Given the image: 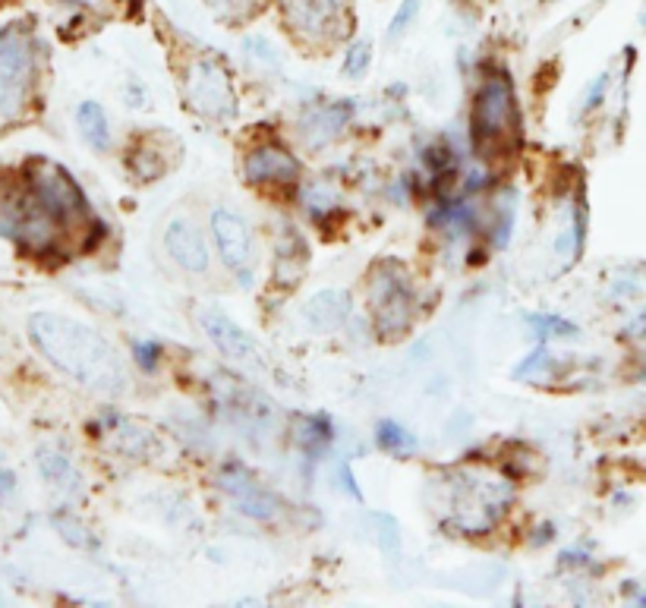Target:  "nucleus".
<instances>
[{
	"instance_id": "obj_1",
	"label": "nucleus",
	"mask_w": 646,
	"mask_h": 608,
	"mask_svg": "<svg viewBox=\"0 0 646 608\" xmlns=\"http://www.w3.org/2000/svg\"><path fill=\"white\" fill-rule=\"evenodd\" d=\"M29 338L51 365H57L73 382L101 394L126 389V369L120 353L96 328L64 316L38 313L29 318Z\"/></svg>"
},
{
	"instance_id": "obj_2",
	"label": "nucleus",
	"mask_w": 646,
	"mask_h": 608,
	"mask_svg": "<svg viewBox=\"0 0 646 608\" xmlns=\"http://www.w3.org/2000/svg\"><path fill=\"white\" fill-rule=\"evenodd\" d=\"M517 123L521 117H517V98L511 82L502 74L489 76L474 98V114H470L474 146L482 155L499 151L511 136H517Z\"/></svg>"
},
{
	"instance_id": "obj_3",
	"label": "nucleus",
	"mask_w": 646,
	"mask_h": 608,
	"mask_svg": "<svg viewBox=\"0 0 646 608\" xmlns=\"http://www.w3.org/2000/svg\"><path fill=\"white\" fill-rule=\"evenodd\" d=\"M25 187L35 193V199L45 205L51 218L57 221L60 227H70V224H79V221L89 218V202L82 190L76 187L70 173L64 171L60 165H51V161H35L29 168V177H25Z\"/></svg>"
},
{
	"instance_id": "obj_4",
	"label": "nucleus",
	"mask_w": 646,
	"mask_h": 608,
	"mask_svg": "<svg viewBox=\"0 0 646 608\" xmlns=\"http://www.w3.org/2000/svg\"><path fill=\"white\" fill-rule=\"evenodd\" d=\"M369 296H372V318L376 328L382 331L385 338L404 335L413 318V291H410L408 274L398 262H382L372 271L369 281Z\"/></svg>"
},
{
	"instance_id": "obj_5",
	"label": "nucleus",
	"mask_w": 646,
	"mask_h": 608,
	"mask_svg": "<svg viewBox=\"0 0 646 608\" xmlns=\"http://www.w3.org/2000/svg\"><path fill=\"white\" fill-rule=\"evenodd\" d=\"M183 95L199 117L231 121L237 114V95H234L231 76L212 57L192 60L190 70L183 76Z\"/></svg>"
},
{
	"instance_id": "obj_6",
	"label": "nucleus",
	"mask_w": 646,
	"mask_h": 608,
	"mask_svg": "<svg viewBox=\"0 0 646 608\" xmlns=\"http://www.w3.org/2000/svg\"><path fill=\"white\" fill-rule=\"evenodd\" d=\"M281 13L290 32L303 42H335L354 20L350 0H281Z\"/></svg>"
},
{
	"instance_id": "obj_7",
	"label": "nucleus",
	"mask_w": 646,
	"mask_h": 608,
	"mask_svg": "<svg viewBox=\"0 0 646 608\" xmlns=\"http://www.w3.org/2000/svg\"><path fill=\"white\" fill-rule=\"evenodd\" d=\"M212 240H215L224 268L243 288H249L256 278V262H259V249H256V237H253L249 224L231 209H215L212 212Z\"/></svg>"
},
{
	"instance_id": "obj_8",
	"label": "nucleus",
	"mask_w": 646,
	"mask_h": 608,
	"mask_svg": "<svg viewBox=\"0 0 646 608\" xmlns=\"http://www.w3.org/2000/svg\"><path fill=\"white\" fill-rule=\"evenodd\" d=\"M35 79V42L23 25L0 32V101L23 98Z\"/></svg>"
},
{
	"instance_id": "obj_9",
	"label": "nucleus",
	"mask_w": 646,
	"mask_h": 608,
	"mask_svg": "<svg viewBox=\"0 0 646 608\" xmlns=\"http://www.w3.org/2000/svg\"><path fill=\"white\" fill-rule=\"evenodd\" d=\"M199 325H202L205 338L215 344L218 353H221L224 360L243 365V369H259V365H263V350H259V344L253 341L234 318L224 316L221 309H215V306L202 309V313H199Z\"/></svg>"
},
{
	"instance_id": "obj_10",
	"label": "nucleus",
	"mask_w": 646,
	"mask_h": 608,
	"mask_svg": "<svg viewBox=\"0 0 646 608\" xmlns=\"http://www.w3.org/2000/svg\"><path fill=\"white\" fill-rule=\"evenodd\" d=\"M221 488L234 498L237 511L253 517V520H271L278 514V498L265 486H259L256 476H249L237 463L221 473Z\"/></svg>"
},
{
	"instance_id": "obj_11",
	"label": "nucleus",
	"mask_w": 646,
	"mask_h": 608,
	"mask_svg": "<svg viewBox=\"0 0 646 608\" xmlns=\"http://www.w3.org/2000/svg\"><path fill=\"white\" fill-rule=\"evenodd\" d=\"M165 249L168 256L183 268L187 274H205L212 266V252L199 227L187 218H174L165 230Z\"/></svg>"
},
{
	"instance_id": "obj_12",
	"label": "nucleus",
	"mask_w": 646,
	"mask_h": 608,
	"mask_svg": "<svg viewBox=\"0 0 646 608\" xmlns=\"http://www.w3.org/2000/svg\"><path fill=\"white\" fill-rule=\"evenodd\" d=\"M243 173L249 183H293V180H300V161L288 148L259 146L246 155Z\"/></svg>"
},
{
	"instance_id": "obj_13",
	"label": "nucleus",
	"mask_w": 646,
	"mask_h": 608,
	"mask_svg": "<svg viewBox=\"0 0 646 608\" xmlns=\"http://www.w3.org/2000/svg\"><path fill=\"white\" fill-rule=\"evenodd\" d=\"M350 114H354V108H350V104H322V108L310 111V114L303 117V123H300V136H303V143H307L310 148L328 146L332 139L341 136V130L347 126Z\"/></svg>"
},
{
	"instance_id": "obj_14",
	"label": "nucleus",
	"mask_w": 646,
	"mask_h": 608,
	"mask_svg": "<svg viewBox=\"0 0 646 608\" xmlns=\"http://www.w3.org/2000/svg\"><path fill=\"white\" fill-rule=\"evenodd\" d=\"M350 309L354 306H350V293L347 291H322L307 303L303 316L319 331H335V328H341L347 322Z\"/></svg>"
},
{
	"instance_id": "obj_15",
	"label": "nucleus",
	"mask_w": 646,
	"mask_h": 608,
	"mask_svg": "<svg viewBox=\"0 0 646 608\" xmlns=\"http://www.w3.org/2000/svg\"><path fill=\"white\" fill-rule=\"evenodd\" d=\"M76 126H79V136L86 139V146L96 148V151H108L114 143L108 114L98 101H82L76 108Z\"/></svg>"
},
{
	"instance_id": "obj_16",
	"label": "nucleus",
	"mask_w": 646,
	"mask_h": 608,
	"mask_svg": "<svg viewBox=\"0 0 646 608\" xmlns=\"http://www.w3.org/2000/svg\"><path fill=\"white\" fill-rule=\"evenodd\" d=\"M35 461H38L42 476L48 480V486L60 488V492H76V488H79V473H76V466H73L67 454L51 451V448H42V451L35 454Z\"/></svg>"
},
{
	"instance_id": "obj_17",
	"label": "nucleus",
	"mask_w": 646,
	"mask_h": 608,
	"mask_svg": "<svg viewBox=\"0 0 646 608\" xmlns=\"http://www.w3.org/2000/svg\"><path fill=\"white\" fill-rule=\"evenodd\" d=\"M376 448L385 451V454H391V458H410V454H416L420 441H416V436L410 432L408 426H401L394 419H382L376 426Z\"/></svg>"
},
{
	"instance_id": "obj_18",
	"label": "nucleus",
	"mask_w": 646,
	"mask_h": 608,
	"mask_svg": "<svg viewBox=\"0 0 646 608\" xmlns=\"http://www.w3.org/2000/svg\"><path fill=\"white\" fill-rule=\"evenodd\" d=\"M332 423H328V416L315 414L307 416L303 423H300V432H297V441H300V448L310 454V458H319V454H325L328 451V444H332Z\"/></svg>"
},
{
	"instance_id": "obj_19",
	"label": "nucleus",
	"mask_w": 646,
	"mask_h": 608,
	"mask_svg": "<svg viewBox=\"0 0 646 608\" xmlns=\"http://www.w3.org/2000/svg\"><path fill=\"white\" fill-rule=\"evenodd\" d=\"M130 171L136 173V180H162L165 173H168V158L158 151L155 146H140L133 148V155H130Z\"/></svg>"
},
{
	"instance_id": "obj_20",
	"label": "nucleus",
	"mask_w": 646,
	"mask_h": 608,
	"mask_svg": "<svg viewBox=\"0 0 646 608\" xmlns=\"http://www.w3.org/2000/svg\"><path fill=\"white\" fill-rule=\"evenodd\" d=\"M212 13L218 20H227V23H240V20H249L256 16V10L263 7V0H209Z\"/></svg>"
},
{
	"instance_id": "obj_21",
	"label": "nucleus",
	"mask_w": 646,
	"mask_h": 608,
	"mask_svg": "<svg viewBox=\"0 0 646 608\" xmlns=\"http://www.w3.org/2000/svg\"><path fill=\"white\" fill-rule=\"evenodd\" d=\"M527 322L533 335H539L543 341H558V338H575L577 335L575 325L558 316H530Z\"/></svg>"
},
{
	"instance_id": "obj_22",
	"label": "nucleus",
	"mask_w": 646,
	"mask_h": 608,
	"mask_svg": "<svg viewBox=\"0 0 646 608\" xmlns=\"http://www.w3.org/2000/svg\"><path fill=\"white\" fill-rule=\"evenodd\" d=\"M376 542L382 549L388 559H398L401 552V530H398V520L388 517V514H376Z\"/></svg>"
},
{
	"instance_id": "obj_23",
	"label": "nucleus",
	"mask_w": 646,
	"mask_h": 608,
	"mask_svg": "<svg viewBox=\"0 0 646 608\" xmlns=\"http://www.w3.org/2000/svg\"><path fill=\"white\" fill-rule=\"evenodd\" d=\"M369 64H372V48H369V42H350V48L344 54L341 74L347 76V79H363L366 70H369Z\"/></svg>"
},
{
	"instance_id": "obj_24",
	"label": "nucleus",
	"mask_w": 646,
	"mask_h": 608,
	"mask_svg": "<svg viewBox=\"0 0 646 608\" xmlns=\"http://www.w3.org/2000/svg\"><path fill=\"white\" fill-rule=\"evenodd\" d=\"M420 20V0H401L398 13L388 23V42H398L401 35H408L410 25Z\"/></svg>"
},
{
	"instance_id": "obj_25",
	"label": "nucleus",
	"mask_w": 646,
	"mask_h": 608,
	"mask_svg": "<svg viewBox=\"0 0 646 608\" xmlns=\"http://www.w3.org/2000/svg\"><path fill=\"white\" fill-rule=\"evenodd\" d=\"M514 212H517V202H514V193H504V202L499 199V215H495V244L504 246L511 240V224H514Z\"/></svg>"
},
{
	"instance_id": "obj_26",
	"label": "nucleus",
	"mask_w": 646,
	"mask_h": 608,
	"mask_svg": "<svg viewBox=\"0 0 646 608\" xmlns=\"http://www.w3.org/2000/svg\"><path fill=\"white\" fill-rule=\"evenodd\" d=\"M54 523H57V530H60V536L67 539V542H73L76 549H92L96 542L89 539V533H82V527L76 523V520H70V517H54Z\"/></svg>"
},
{
	"instance_id": "obj_27",
	"label": "nucleus",
	"mask_w": 646,
	"mask_h": 608,
	"mask_svg": "<svg viewBox=\"0 0 646 608\" xmlns=\"http://www.w3.org/2000/svg\"><path fill=\"white\" fill-rule=\"evenodd\" d=\"M133 353H136V363H140L143 372H155L158 363H162V347L155 341H136Z\"/></svg>"
},
{
	"instance_id": "obj_28",
	"label": "nucleus",
	"mask_w": 646,
	"mask_h": 608,
	"mask_svg": "<svg viewBox=\"0 0 646 608\" xmlns=\"http://www.w3.org/2000/svg\"><path fill=\"white\" fill-rule=\"evenodd\" d=\"M337 473H341V480H344V488H347L357 502H363V492H359L357 483H354V473L347 470V463H341V470H337Z\"/></svg>"
},
{
	"instance_id": "obj_29",
	"label": "nucleus",
	"mask_w": 646,
	"mask_h": 608,
	"mask_svg": "<svg viewBox=\"0 0 646 608\" xmlns=\"http://www.w3.org/2000/svg\"><path fill=\"white\" fill-rule=\"evenodd\" d=\"M13 486H16V483H13V473L0 470V502H3V498H7V495L13 492Z\"/></svg>"
}]
</instances>
